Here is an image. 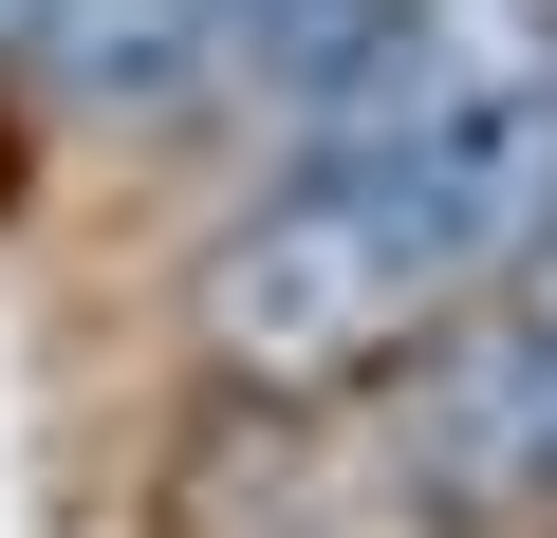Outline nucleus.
Returning a JSON list of instances; mask_svg holds the SVG:
<instances>
[{
	"instance_id": "nucleus-5",
	"label": "nucleus",
	"mask_w": 557,
	"mask_h": 538,
	"mask_svg": "<svg viewBox=\"0 0 557 538\" xmlns=\"http://www.w3.org/2000/svg\"><path fill=\"white\" fill-rule=\"evenodd\" d=\"M0 38H38V0H0Z\"/></svg>"
},
{
	"instance_id": "nucleus-2",
	"label": "nucleus",
	"mask_w": 557,
	"mask_h": 538,
	"mask_svg": "<svg viewBox=\"0 0 557 538\" xmlns=\"http://www.w3.org/2000/svg\"><path fill=\"white\" fill-rule=\"evenodd\" d=\"M409 464L446 501H539L557 483V279L483 298L446 353H428V409H409Z\"/></svg>"
},
{
	"instance_id": "nucleus-1",
	"label": "nucleus",
	"mask_w": 557,
	"mask_h": 538,
	"mask_svg": "<svg viewBox=\"0 0 557 538\" xmlns=\"http://www.w3.org/2000/svg\"><path fill=\"white\" fill-rule=\"evenodd\" d=\"M446 298H465V279L428 260V223H409L391 167H278V186L205 241V279H186V316H205V353H223L242 390H354V372H391Z\"/></svg>"
},
{
	"instance_id": "nucleus-4",
	"label": "nucleus",
	"mask_w": 557,
	"mask_h": 538,
	"mask_svg": "<svg viewBox=\"0 0 557 538\" xmlns=\"http://www.w3.org/2000/svg\"><path fill=\"white\" fill-rule=\"evenodd\" d=\"M223 38L242 0H38V93L75 130H168V112H223Z\"/></svg>"
},
{
	"instance_id": "nucleus-3",
	"label": "nucleus",
	"mask_w": 557,
	"mask_h": 538,
	"mask_svg": "<svg viewBox=\"0 0 557 538\" xmlns=\"http://www.w3.org/2000/svg\"><path fill=\"white\" fill-rule=\"evenodd\" d=\"M391 186H409V223H428L446 279H539V260H557V75H520V93L446 112Z\"/></svg>"
}]
</instances>
